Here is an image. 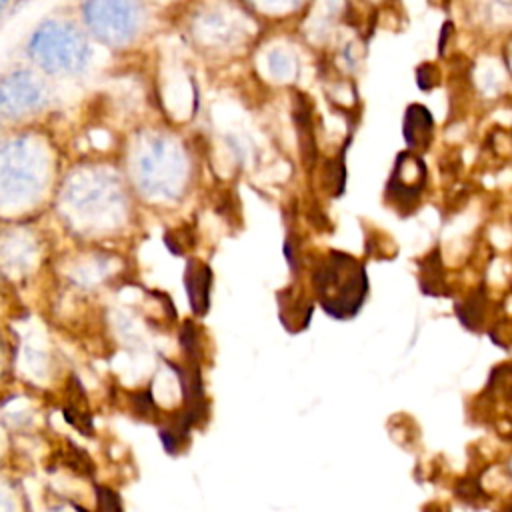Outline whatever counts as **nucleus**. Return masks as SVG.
I'll use <instances>...</instances> for the list:
<instances>
[{
    "label": "nucleus",
    "instance_id": "obj_19",
    "mask_svg": "<svg viewBox=\"0 0 512 512\" xmlns=\"http://www.w3.org/2000/svg\"><path fill=\"white\" fill-rule=\"evenodd\" d=\"M4 2H6V0H0V8H2V6H4Z\"/></svg>",
    "mask_w": 512,
    "mask_h": 512
},
{
    "label": "nucleus",
    "instance_id": "obj_14",
    "mask_svg": "<svg viewBox=\"0 0 512 512\" xmlns=\"http://www.w3.org/2000/svg\"><path fill=\"white\" fill-rule=\"evenodd\" d=\"M366 254L374 260H390L396 254V246L384 232L372 230L366 234Z\"/></svg>",
    "mask_w": 512,
    "mask_h": 512
},
{
    "label": "nucleus",
    "instance_id": "obj_2",
    "mask_svg": "<svg viewBox=\"0 0 512 512\" xmlns=\"http://www.w3.org/2000/svg\"><path fill=\"white\" fill-rule=\"evenodd\" d=\"M30 54L52 74H74L86 66L88 46L68 24L46 22L34 32Z\"/></svg>",
    "mask_w": 512,
    "mask_h": 512
},
{
    "label": "nucleus",
    "instance_id": "obj_7",
    "mask_svg": "<svg viewBox=\"0 0 512 512\" xmlns=\"http://www.w3.org/2000/svg\"><path fill=\"white\" fill-rule=\"evenodd\" d=\"M492 308H496V304L490 300L486 286L480 284L456 304V316L464 328L472 332H480V330H488L490 326L488 318Z\"/></svg>",
    "mask_w": 512,
    "mask_h": 512
},
{
    "label": "nucleus",
    "instance_id": "obj_11",
    "mask_svg": "<svg viewBox=\"0 0 512 512\" xmlns=\"http://www.w3.org/2000/svg\"><path fill=\"white\" fill-rule=\"evenodd\" d=\"M452 490L460 502L470 504V506H486L490 500L488 492L482 488V484L476 476H462L460 480H456Z\"/></svg>",
    "mask_w": 512,
    "mask_h": 512
},
{
    "label": "nucleus",
    "instance_id": "obj_13",
    "mask_svg": "<svg viewBox=\"0 0 512 512\" xmlns=\"http://www.w3.org/2000/svg\"><path fill=\"white\" fill-rule=\"evenodd\" d=\"M322 186L330 196H340L346 186V168H344V156L332 158L324 164L322 170Z\"/></svg>",
    "mask_w": 512,
    "mask_h": 512
},
{
    "label": "nucleus",
    "instance_id": "obj_20",
    "mask_svg": "<svg viewBox=\"0 0 512 512\" xmlns=\"http://www.w3.org/2000/svg\"><path fill=\"white\" fill-rule=\"evenodd\" d=\"M510 290H512V282H510Z\"/></svg>",
    "mask_w": 512,
    "mask_h": 512
},
{
    "label": "nucleus",
    "instance_id": "obj_6",
    "mask_svg": "<svg viewBox=\"0 0 512 512\" xmlns=\"http://www.w3.org/2000/svg\"><path fill=\"white\" fill-rule=\"evenodd\" d=\"M402 134L410 150L426 152L434 138V118L422 104H410L404 112Z\"/></svg>",
    "mask_w": 512,
    "mask_h": 512
},
{
    "label": "nucleus",
    "instance_id": "obj_18",
    "mask_svg": "<svg viewBox=\"0 0 512 512\" xmlns=\"http://www.w3.org/2000/svg\"><path fill=\"white\" fill-rule=\"evenodd\" d=\"M498 512H512V502H510V504H508V506H504V508H502V510H498Z\"/></svg>",
    "mask_w": 512,
    "mask_h": 512
},
{
    "label": "nucleus",
    "instance_id": "obj_15",
    "mask_svg": "<svg viewBox=\"0 0 512 512\" xmlns=\"http://www.w3.org/2000/svg\"><path fill=\"white\" fill-rule=\"evenodd\" d=\"M488 336L496 346L512 348V316L494 318V322L488 326Z\"/></svg>",
    "mask_w": 512,
    "mask_h": 512
},
{
    "label": "nucleus",
    "instance_id": "obj_8",
    "mask_svg": "<svg viewBox=\"0 0 512 512\" xmlns=\"http://www.w3.org/2000/svg\"><path fill=\"white\" fill-rule=\"evenodd\" d=\"M418 284L420 290L428 296H448L452 292L438 248L430 250L418 260Z\"/></svg>",
    "mask_w": 512,
    "mask_h": 512
},
{
    "label": "nucleus",
    "instance_id": "obj_10",
    "mask_svg": "<svg viewBox=\"0 0 512 512\" xmlns=\"http://www.w3.org/2000/svg\"><path fill=\"white\" fill-rule=\"evenodd\" d=\"M184 284L188 290L190 304L196 314H206L210 306V286H212V274L210 268L202 262H190L184 272Z\"/></svg>",
    "mask_w": 512,
    "mask_h": 512
},
{
    "label": "nucleus",
    "instance_id": "obj_3",
    "mask_svg": "<svg viewBox=\"0 0 512 512\" xmlns=\"http://www.w3.org/2000/svg\"><path fill=\"white\" fill-rule=\"evenodd\" d=\"M426 178L428 172L422 158L416 152H400L386 184V202L400 216H410L420 204Z\"/></svg>",
    "mask_w": 512,
    "mask_h": 512
},
{
    "label": "nucleus",
    "instance_id": "obj_9",
    "mask_svg": "<svg viewBox=\"0 0 512 512\" xmlns=\"http://www.w3.org/2000/svg\"><path fill=\"white\" fill-rule=\"evenodd\" d=\"M294 122L300 140L302 162L310 168L316 162V136H314V122H312V106L306 96L298 94L294 100Z\"/></svg>",
    "mask_w": 512,
    "mask_h": 512
},
{
    "label": "nucleus",
    "instance_id": "obj_5",
    "mask_svg": "<svg viewBox=\"0 0 512 512\" xmlns=\"http://www.w3.org/2000/svg\"><path fill=\"white\" fill-rule=\"evenodd\" d=\"M44 102V86L28 72H14L0 82V114L6 118L36 114Z\"/></svg>",
    "mask_w": 512,
    "mask_h": 512
},
{
    "label": "nucleus",
    "instance_id": "obj_17",
    "mask_svg": "<svg viewBox=\"0 0 512 512\" xmlns=\"http://www.w3.org/2000/svg\"><path fill=\"white\" fill-rule=\"evenodd\" d=\"M422 512H448V510H446L444 506H440V504H436V502H434V504H426Z\"/></svg>",
    "mask_w": 512,
    "mask_h": 512
},
{
    "label": "nucleus",
    "instance_id": "obj_4",
    "mask_svg": "<svg viewBox=\"0 0 512 512\" xmlns=\"http://www.w3.org/2000/svg\"><path fill=\"white\" fill-rule=\"evenodd\" d=\"M86 20L96 34L108 40H122L136 28L138 8L132 0H90L86 4Z\"/></svg>",
    "mask_w": 512,
    "mask_h": 512
},
{
    "label": "nucleus",
    "instance_id": "obj_12",
    "mask_svg": "<svg viewBox=\"0 0 512 512\" xmlns=\"http://www.w3.org/2000/svg\"><path fill=\"white\" fill-rule=\"evenodd\" d=\"M486 392L494 398H502L508 404H512V362L498 364L492 370V374L488 378Z\"/></svg>",
    "mask_w": 512,
    "mask_h": 512
},
{
    "label": "nucleus",
    "instance_id": "obj_16",
    "mask_svg": "<svg viewBox=\"0 0 512 512\" xmlns=\"http://www.w3.org/2000/svg\"><path fill=\"white\" fill-rule=\"evenodd\" d=\"M440 80H442V74L434 62H422L416 68V84L420 90H432L440 84Z\"/></svg>",
    "mask_w": 512,
    "mask_h": 512
},
{
    "label": "nucleus",
    "instance_id": "obj_1",
    "mask_svg": "<svg viewBox=\"0 0 512 512\" xmlns=\"http://www.w3.org/2000/svg\"><path fill=\"white\" fill-rule=\"evenodd\" d=\"M312 284L322 308L334 318L356 316L368 292L364 266L356 258L336 250L316 264Z\"/></svg>",
    "mask_w": 512,
    "mask_h": 512
}]
</instances>
